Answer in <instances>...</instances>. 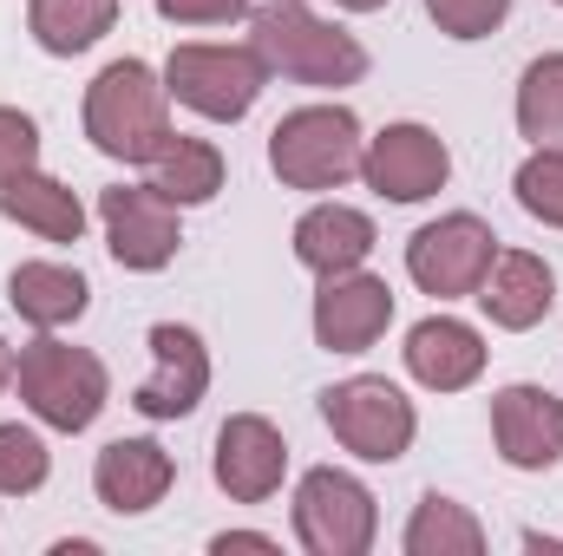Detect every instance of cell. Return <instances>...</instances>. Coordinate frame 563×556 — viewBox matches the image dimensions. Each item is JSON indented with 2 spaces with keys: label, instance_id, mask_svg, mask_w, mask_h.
<instances>
[{
  "label": "cell",
  "instance_id": "obj_10",
  "mask_svg": "<svg viewBox=\"0 0 563 556\" xmlns=\"http://www.w3.org/2000/svg\"><path fill=\"white\" fill-rule=\"evenodd\" d=\"M361 177H367V190L387 197V203H426V197H439V190L452 184V151H445V138H439L432 125L400 119V125H380V132L367 138Z\"/></svg>",
  "mask_w": 563,
  "mask_h": 556
},
{
  "label": "cell",
  "instance_id": "obj_3",
  "mask_svg": "<svg viewBox=\"0 0 563 556\" xmlns=\"http://www.w3.org/2000/svg\"><path fill=\"white\" fill-rule=\"evenodd\" d=\"M13 387H20V407L40 419L46 432H86L92 419L106 413V400H112L106 360L92 347L59 341V334H40V341L20 347Z\"/></svg>",
  "mask_w": 563,
  "mask_h": 556
},
{
  "label": "cell",
  "instance_id": "obj_13",
  "mask_svg": "<svg viewBox=\"0 0 563 556\" xmlns=\"http://www.w3.org/2000/svg\"><path fill=\"white\" fill-rule=\"evenodd\" d=\"M144 347H151V374L139 380V393H132V407L144 419H190L203 407V393H210V347H203V334L197 327H184V321H157L151 334H144Z\"/></svg>",
  "mask_w": 563,
  "mask_h": 556
},
{
  "label": "cell",
  "instance_id": "obj_16",
  "mask_svg": "<svg viewBox=\"0 0 563 556\" xmlns=\"http://www.w3.org/2000/svg\"><path fill=\"white\" fill-rule=\"evenodd\" d=\"M170 485H177V458H170L157 438H112V445L92 458V491H99V504L119 511V518L157 511Z\"/></svg>",
  "mask_w": 563,
  "mask_h": 556
},
{
  "label": "cell",
  "instance_id": "obj_9",
  "mask_svg": "<svg viewBox=\"0 0 563 556\" xmlns=\"http://www.w3.org/2000/svg\"><path fill=\"white\" fill-rule=\"evenodd\" d=\"M99 223H106V249L119 269L132 276H157L177 263L184 249V223H177V203L157 190V184H112L99 190Z\"/></svg>",
  "mask_w": 563,
  "mask_h": 556
},
{
  "label": "cell",
  "instance_id": "obj_5",
  "mask_svg": "<svg viewBox=\"0 0 563 556\" xmlns=\"http://www.w3.org/2000/svg\"><path fill=\"white\" fill-rule=\"evenodd\" d=\"M263 86H269V66H263L256 46L184 40V46H170V59H164V92H170L184 112L210 119V125H236V119H250L256 99H263Z\"/></svg>",
  "mask_w": 563,
  "mask_h": 556
},
{
  "label": "cell",
  "instance_id": "obj_1",
  "mask_svg": "<svg viewBox=\"0 0 563 556\" xmlns=\"http://www.w3.org/2000/svg\"><path fill=\"white\" fill-rule=\"evenodd\" d=\"M250 46L263 53L269 79H288V86L341 92V86L367 79V46L347 26L321 20L314 7H301V0H263V7H250Z\"/></svg>",
  "mask_w": 563,
  "mask_h": 556
},
{
  "label": "cell",
  "instance_id": "obj_4",
  "mask_svg": "<svg viewBox=\"0 0 563 556\" xmlns=\"http://www.w3.org/2000/svg\"><path fill=\"white\" fill-rule=\"evenodd\" d=\"M361 151H367L361 119L341 99H321V105H295L288 119H276L269 170L282 177V190H341L347 177H361Z\"/></svg>",
  "mask_w": 563,
  "mask_h": 556
},
{
  "label": "cell",
  "instance_id": "obj_18",
  "mask_svg": "<svg viewBox=\"0 0 563 556\" xmlns=\"http://www.w3.org/2000/svg\"><path fill=\"white\" fill-rule=\"evenodd\" d=\"M295 263L308 269V276H341V269H361L367 256H374V243H380V230H374V216L367 210H354V203H314V210H301L295 216Z\"/></svg>",
  "mask_w": 563,
  "mask_h": 556
},
{
  "label": "cell",
  "instance_id": "obj_31",
  "mask_svg": "<svg viewBox=\"0 0 563 556\" xmlns=\"http://www.w3.org/2000/svg\"><path fill=\"white\" fill-rule=\"evenodd\" d=\"M13 360H20V354H13V347H7V334H0V393L13 387Z\"/></svg>",
  "mask_w": 563,
  "mask_h": 556
},
{
  "label": "cell",
  "instance_id": "obj_32",
  "mask_svg": "<svg viewBox=\"0 0 563 556\" xmlns=\"http://www.w3.org/2000/svg\"><path fill=\"white\" fill-rule=\"evenodd\" d=\"M334 7H341V13H380L387 0H334Z\"/></svg>",
  "mask_w": 563,
  "mask_h": 556
},
{
  "label": "cell",
  "instance_id": "obj_27",
  "mask_svg": "<svg viewBox=\"0 0 563 556\" xmlns=\"http://www.w3.org/2000/svg\"><path fill=\"white\" fill-rule=\"evenodd\" d=\"M426 13L445 40H492L511 20V0H426Z\"/></svg>",
  "mask_w": 563,
  "mask_h": 556
},
{
  "label": "cell",
  "instance_id": "obj_14",
  "mask_svg": "<svg viewBox=\"0 0 563 556\" xmlns=\"http://www.w3.org/2000/svg\"><path fill=\"white\" fill-rule=\"evenodd\" d=\"M492 445L511 471H551L563 458V400L551 387H498L492 393Z\"/></svg>",
  "mask_w": 563,
  "mask_h": 556
},
{
  "label": "cell",
  "instance_id": "obj_22",
  "mask_svg": "<svg viewBox=\"0 0 563 556\" xmlns=\"http://www.w3.org/2000/svg\"><path fill=\"white\" fill-rule=\"evenodd\" d=\"M400 551L407 556H478L485 551V524L459 498L426 491L413 504V518H407V531H400Z\"/></svg>",
  "mask_w": 563,
  "mask_h": 556
},
{
  "label": "cell",
  "instance_id": "obj_11",
  "mask_svg": "<svg viewBox=\"0 0 563 556\" xmlns=\"http://www.w3.org/2000/svg\"><path fill=\"white\" fill-rule=\"evenodd\" d=\"M210 478L230 504H269L288 478V438L276 419L263 413H230L217 425V452H210Z\"/></svg>",
  "mask_w": 563,
  "mask_h": 556
},
{
  "label": "cell",
  "instance_id": "obj_29",
  "mask_svg": "<svg viewBox=\"0 0 563 556\" xmlns=\"http://www.w3.org/2000/svg\"><path fill=\"white\" fill-rule=\"evenodd\" d=\"M170 26H236L250 20V0H151Z\"/></svg>",
  "mask_w": 563,
  "mask_h": 556
},
{
  "label": "cell",
  "instance_id": "obj_20",
  "mask_svg": "<svg viewBox=\"0 0 563 556\" xmlns=\"http://www.w3.org/2000/svg\"><path fill=\"white\" fill-rule=\"evenodd\" d=\"M0 216L20 223V230H33L40 243H79V236H86V203H79V190L59 184V177H46V170L13 177V184L0 190Z\"/></svg>",
  "mask_w": 563,
  "mask_h": 556
},
{
  "label": "cell",
  "instance_id": "obj_2",
  "mask_svg": "<svg viewBox=\"0 0 563 556\" xmlns=\"http://www.w3.org/2000/svg\"><path fill=\"white\" fill-rule=\"evenodd\" d=\"M86 138L99 157L112 164H157V151L177 138L170 125V92H164V73H151L144 59H112L99 66V79L86 86Z\"/></svg>",
  "mask_w": 563,
  "mask_h": 556
},
{
  "label": "cell",
  "instance_id": "obj_28",
  "mask_svg": "<svg viewBox=\"0 0 563 556\" xmlns=\"http://www.w3.org/2000/svg\"><path fill=\"white\" fill-rule=\"evenodd\" d=\"M26 170H40V125L20 105H0V190Z\"/></svg>",
  "mask_w": 563,
  "mask_h": 556
},
{
  "label": "cell",
  "instance_id": "obj_21",
  "mask_svg": "<svg viewBox=\"0 0 563 556\" xmlns=\"http://www.w3.org/2000/svg\"><path fill=\"white\" fill-rule=\"evenodd\" d=\"M119 7L125 0H26V33H33L40 53L79 59L119 26Z\"/></svg>",
  "mask_w": 563,
  "mask_h": 556
},
{
  "label": "cell",
  "instance_id": "obj_25",
  "mask_svg": "<svg viewBox=\"0 0 563 556\" xmlns=\"http://www.w3.org/2000/svg\"><path fill=\"white\" fill-rule=\"evenodd\" d=\"M511 190H518V210L531 223L563 230V144H531V157L518 164Z\"/></svg>",
  "mask_w": 563,
  "mask_h": 556
},
{
  "label": "cell",
  "instance_id": "obj_8",
  "mask_svg": "<svg viewBox=\"0 0 563 556\" xmlns=\"http://www.w3.org/2000/svg\"><path fill=\"white\" fill-rule=\"evenodd\" d=\"M492 256H498V236H492V223L472 216V210H445V216H432V223H420V230L407 236V276H413V288L432 294V301H465V294H478Z\"/></svg>",
  "mask_w": 563,
  "mask_h": 556
},
{
  "label": "cell",
  "instance_id": "obj_19",
  "mask_svg": "<svg viewBox=\"0 0 563 556\" xmlns=\"http://www.w3.org/2000/svg\"><path fill=\"white\" fill-rule=\"evenodd\" d=\"M7 301H13V314H20L26 327L59 334V327H73V321H86L92 281L79 276L73 263H20V269L7 276Z\"/></svg>",
  "mask_w": 563,
  "mask_h": 556
},
{
  "label": "cell",
  "instance_id": "obj_15",
  "mask_svg": "<svg viewBox=\"0 0 563 556\" xmlns=\"http://www.w3.org/2000/svg\"><path fill=\"white\" fill-rule=\"evenodd\" d=\"M400 360H407V374L420 380L426 393H465V387H478L492 347H485V334H478L472 321H459V314H426V321L407 327Z\"/></svg>",
  "mask_w": 563,
  "mask_h": 556
},
{
  "label": "cell",
  "instance_id": "obj_33",
  "mask_svg": "<svg viewBox=\"0 0 563 556\" xmlns=\"http://www.w3.org/2000/svg\"><path fill=\"white\" fill-rule=\"evenodd\" d=\"M551 7H563V0H551Z\"/></svg>",
  "mask_w": 563,
  "mask_h": 556
},
{
  "label": "cell",
  "instance_id": "obj_17",
  "mask_svg": "<svg viewBox=\"0 0 563 556\" xmlns=\"http://www.w3.org/2000/svg\"><path fill=\"white\" fill-rule=\"evenodd\" d=\"M472 301L485 308L492 327H505V334H531V327L558 308V276H551V263L531 256V249H498Z\"/></svg>",
  "mask_w": 563,
  "mask_h": 556
},
{
  "label": "cell",
  "instance_id": "obj_12",
  "mask_svg": "<svg viewBox=\"0 0 563 556\" xmlns=\"http://www.w3.org/2000/svg\"><path fill=\"white\" fill-rule=\"evenodd\" d=\"M308 327H314V347H328V354H367L394 327V288H387V276H367V263L341 269V276H321Z\"/></svg>",
  "mask_w": 563,
  "mask_h": 556
},
{
  "label": "cell",
  "instance_id": "obj_30",
  "mask_svg": "<svg viewBox=\"0 0 563 556\" xmlns=\"http://www.w3.org/2000/svg\"><path fill=\"white\" fill-rule=\"evenodd\" d=\"M210 551H217V556H230V551H263V556H276L282 537H269V531H217V537H210Z\"/></svg>",
  "mask_w": 563,
  "mask_h": 556
},
{
  "label": "cell",
  "instance_id": "obj_7",
  "mask_svg": "<svg viewBox=\"0 0 563 556\" xmlns=\"http://www.w3.org/2000/svg\"><path fill=\"white\" fill-rule=\"evenodd\" d=\"M374 537H380V504L354 471L314 465L295 478V544L308 556H367Z\"/></svg>",
  "mask_w": 563,
  "mask_h": 556
},
{
  "label": "cell",
  "instance_id": "obj_26",
  "mask_svg": "<svg viewBox=\"0 0 563 556\" xmlns=\"http://www.w3.org/2000/svg\"><path fill=\"white\" fill-rule=\"evenodd\" d=\"M53 478V452L33 425H0V498H33Z\"/></svg>",
  "mask_w": 563,
  "mask_h": 556
},
{
  "label": "cell",
  "instance_id": "obj_6",
  "mask_svg": "<svg viewBox=\"0 0 563 556\" xmlns=\"http://www.w3.org/2000/svg\"><path fill=\"white\" fill-rule=\"evenodd\" d=\"M321 419L334 432L341 452H354L361 465H394L413 452L420 438V407L387 380V374H354V380H334L321 393Z\"/></svg>",
  "mask_w": 563,
  "mask_h": 556
},
{
  "label": "cell",
  "instance_id": "obj_23",
  "mask_svg": "<svg viewBox=\"0 0 563 556\" xmlns=\"http://www.w3.org/2000/svg\"><path fill=\"white\" fill-rule=\"evenodd\" d=\"M151 184L177 203V210H197V203H210L217 190H223V151L210 138H177L157 151V164H151Z\"/></svg>",
  "mask_w": 563,
  "mask_h": 556
},
{
  "label": "cell",
  "instance_id": "obj_24",
  "mask_svg": "<svg viewBox=\"0 0 563 556\" xmlns=\"http://www.w3.org/2000/svg\"><path fill=\"white\" fill-rule=\"evenodd\" d=\"M518 132L531 144H563V53H538L518 79Z\"/></svg>",
  "mask_w": 563,
  "mask_h": 556
}]
</instances>
